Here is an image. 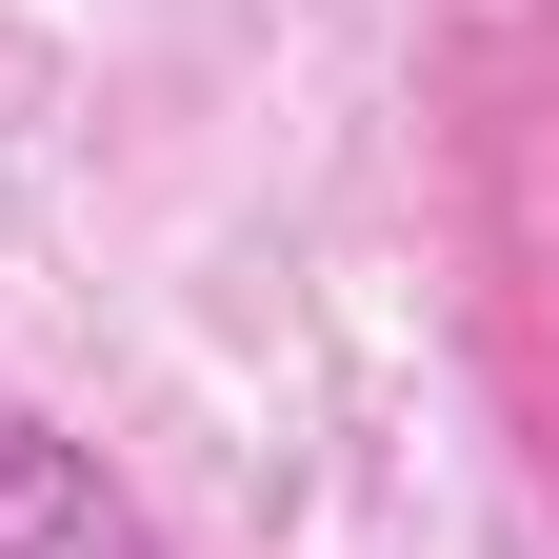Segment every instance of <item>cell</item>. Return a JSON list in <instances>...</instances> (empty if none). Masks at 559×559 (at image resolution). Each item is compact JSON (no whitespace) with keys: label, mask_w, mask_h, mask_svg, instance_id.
I'll return each mask as SVG.
<instances>
[{"label":"cell","mask_w":559,"mask_h":559,"mask_svg":"<svg viewBox=\"0 0 559 559\" xmlns=\"http://www.w3.org/2000/svg\"><path fill=\"white\" fill-rule=\"evenodd\" d=\"M0 559H180V539L140 520V479L100 440H60V419L0 400Z\"/></svg>","instance_id":"cell-1"}]
</instances>
